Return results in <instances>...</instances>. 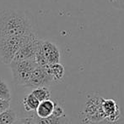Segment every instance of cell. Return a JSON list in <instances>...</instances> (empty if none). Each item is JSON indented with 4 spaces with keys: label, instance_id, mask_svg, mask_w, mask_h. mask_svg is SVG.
I'll return each instance as SVG.
<instances>
[{
    "label": "cell",
    "instance_id": "1",
    "mask_svg": "<svg viewBox=\"0 0 124 124\" xmlns=\"http://www.w3.org/2000/svg\"><path fill=\"white\" fill-rule=\"evenodd\" d=\"M36 34L35 17L20 10L0 11V37H17Z\"/></svg>",
    "mask_w": 124,
    "mask_h": 124
},
{
    "label": "cell",
    "instance_id": "2",
    "mask_svg": "<svg viewBox=\"0 0 124 124\" xmlns=\"http://www.w3.org/2000/svg\"><path fill=\"white\" fill-rule=\"evenodd\" d=\"M103 99L104 98L96 93L87 94L82 111V120L84 123H96L106 119L102 110Z\"/></svg>",
    "mask_w": 124,
    "mask_h": 124
},
{
    "label": "cell",
    "instance_id": "3",
    "mask_svg": "<svg viewBox=\"0 0 124 124\" xmlns=\"http://www.w3.org/2000/svg\"><path fill=\"white\" fill-rule=\"evenodd\" d=\"M31 34L27 36L17 37H0V60L5 65H9L14 60L15 55L22 45L25 43L32 37Z\"/></svg>",
    "mask_w": 124,
    "mask_h": 124
},
{
    "label": "cell",
    "instance_id": "4",
    "mask_svg": "<svg viewBox=\"0 0 124 124\" xmlns=\"http://www.w3.org/2000/svg\"><path fill=\"white\" fill-rule=\"evenodd\" d=\"M14 83L25 87L28 83L31 73L37 66L35 60H13L9 64Z\"/></svg>",
    "mask_w": 124,
    "mask_h": 124
},
{
    "label": "cell",
    "instance_id": "5",
    "mask_svg": "<svg viewBox=\"0 0 124 124\" xmlns=\"http://www.w3.org/2000/svg\"><path fill=\"white\" fill-rule=\"evenodd\" d=\"M41 39H40L36 35H33L29 40L22 45L15 55L14 60H35V56L37 49L41 44Z\"/></svg>",
    "mask_w": 124,
    "mask_h": 124
},
{
    "label": "cell",
    "instance_id": "6",
    "mask_svg": "<svg viewBox=\"0 0 124 124\" xmlns=\"http://www.w3.org/2000/svg\"><path fill=\"white\" fill-rule=\"evenodd\" d=\"M53 83V80L47 74L46 70L42 66H37L32 71L31 77H30L29 81L25 87L33 88V89L36 88H40V87H47L48 88Z\"/></svg>",
    "mask_w": 124,
    "mask_h": 124
},
{
    "label": "cell",
    "instance_id": "7",
    "mask_svg": "<svg viewBox=\"0 0 124 124\" xmlns=\"http://www.w3.org/2000/svg\"><path fill=\"white\" fill-rule=\"evenodd\" d=\"M41 48L42 55L47 64L59 63L61 54L57 46L48 40H41Z\"/></svg>",
    "mask_w": 124,
    "mask_h": 124
},
{
    "label": "cell",
    "instance_id": "8",
    "mask_svg": "<svg viewBox=\"0 0 124 124\" xmlns=\"http://www.w3.org/2000/svg\"><path fill=\"white\" fill-rule=\"evenodd\" d=\"M102 110L105 117L110 123H116L119 120L121 112L118 105L112 99H104L102 102Z\"/></svg>",
    "mask_w": 124,
    "mask_h": 124
},
{
    "label": "cell",
    "instance_id": "9",
    "mask_svg": "<svg viewBox=\"0 0 124 124\" xmlns=\"http://www.w3.org/2000/svg\"><path fill=\"white\" fill-rule=\"evenodd\" d=\"M42 67L46 70L47 74L52 77L54 83L60 82L62 79V77H63L65 70H64L63 66L62 64H60V63L48 64L45 66H42Z\"/></svg>",
    "mask_w": 124,
    "mask_h": 124
},
{
    "label": "cell",
    "instance_id": "10",
    "mask_svg": "<svg viewBox=\"0 0 124 124\" xmlns=\"http://www.w3.org/2000/svg\"><path fill=\"white\" fill-rule=\"evenodd\" d=\"M56 105V102H54L52 99H46V100L40 102L37 109H36V115L40 118L48 117L51 115H52L54 111V108Z\"/></svg>",
    "mask_w": 124,
    "mask_h": 124
},
{
    "label": "cell",
    "instance_id": "11",
    "mask_svg": "<svg viewBox=\"0 0 124 124\" xmlns=\"http://www.w3.org/2000/svg\"><path fill=\"white\" fill-rule=\"evenodd\" d=\"M33 117L36 124H69V120L66 115L62 116L51 115L50 116L45 118H40L36 115H35Z\"/></svg>",
    "mask_w": 124,
    "mask_h": 124
},
{
    "label": "cell",
    "instance_id": "12",
    "mask_svg": "<svg viewBox=\"0 0 124 124\" xmlns=\"http://www.w3.org/2000/svg\"><path fill=\"white\" fill-rule=\"evenodd\" d=\"M40 102L37 100L36 97L32 94H30L26 95L23 99H22V105L26 111H36Z\"/></svg>",
    "mask_w": 124,
    "mask_h": 124
},
{
    "label": "cell",
    "instance_id": "13",
    "mask_svg": "<svg viewBox=\"0 0 124 124\" xmlns=\"http://www.w3.org/2000/svg\"><path fill=\"white\" fill-rule=\"evenodd\" d=\"M31 94L37 99L39 102L50 99L51 97V91L47 87H40V88H34Z\"/></svg>",
    "mask_w": 124,
    "mask_h": 124
},
{
    "label": "cell",
    "instance_id": "14",
    "mask_svg": "<svg viewBox=\"0 0 124 124\" xmlns=\"http://www.w3.org/2000/svg\"><path fill=\"white\" fill-rule=\"evenodd\" d=\"M16 120V113L13 110H7L0 113V124H13Z\"/></svg>",
    "mask_w": 124,
    "mask_h": 124
},
{
    "label": "cell",
    "instance_id": "15",
    "mask_svg": "<svg viewBox=\"0 0 124 124\" xmlns=\"http://www.w3.org/2000/svg\"><path fill=\"white\" fill-rule=\"evenodd\" d=\"M0 99L7 101L11 100V93L8 85L2 78H0Z\"/></svg>",
    "mask_w": 124,
    "mask_h": 124
},
{
    "label": "cell",
    "instance_id": "16",
    "mask_svg": "<svg viewBox=\"0 0 124 124\" xmlns=\"http://www.w3.org/2000/svg\"><path fill=\"white\" fill-rule=\"evenodd\" d=\"M10 107V101L3 100L0 99V113L8 110Z\"/></svg>",
    "mask_w": 124,
    "mask_h": 124
},
{
    "label": "cell",
    "instance_id": "17",
    "mask_svg": "<svg viewBox=\"0 0 124 124\" xmlns=\"http://www.w3.org/2000/svg\"><path fill=\"white\" fill-rule=\"evenodd\" d=\"M24 121H25V124H36L35 123V120L33 116H30V117H25L24 118Z\"/></svg>",
    "mask_w": 124,
    "mask_h": 124
},
{
    "label": "cell",
    "instance_id": "18",
    "mask_svg": "<svg viewBox=\"0 0 124 124\" xmlns=\"http://www.w3.org/2000/svg\"><path fill=\"white\" fill-rule=\"evenodd\" d=\"M13 124H25V121H24V118H22V119H16L14 122Z\"/></svg>",
    "mask_w": 124,
    "mask_h": 124
},
{
    "label": "cell",
    "instance_id": "19",
    "mask_svg": "<svg viewBox=\"0 0 124 124\" xmlns=\"http://www.w3.org/2000/svg\"><path fill=\"white\" fill-rule=\"evenodd\" d=\"M111 3H113V2H115V1H117V0H109Z\"/></svg>",
    "mask_w": 124,
    "mask_h": 124
}]
</instances>
